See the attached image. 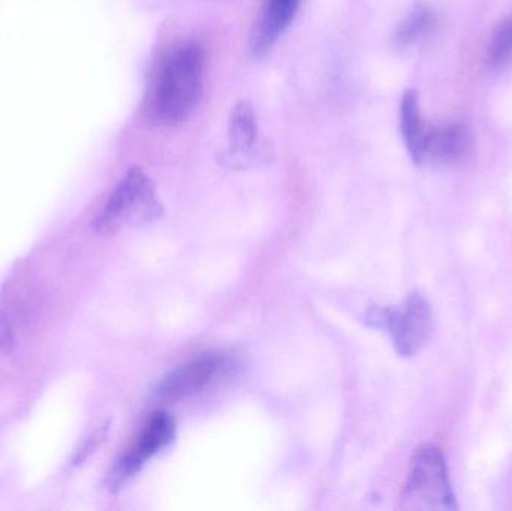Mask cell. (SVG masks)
Returning a JSON list of instances; mask_svg holds the SVG:
<instances>
[{"mask_svg":"<svg viewBox=\"0 0 512 511\" xmlns=\"http://www.w3.org/2000/svg\"><path fill=\"white\" fill-rule=\"evenodd\" d=\"M14 345V332L6 315L0 314V354L8 353Z\"/></svg>","mask_w":512,"mask_h":511,"instance_id":"obj_13","label":"cell"},{"mask_svg":"<svg viewBox=\"0 0 512 511\" xmlns=\"http://www.w3.org/2000/svg\"><path fill=\"white\" fill-rule=\"evenodd\" d=\"M227 369L225 357L206 354L165 375L156 389L161 401H179L206 389Z\"/></svg>","mask_w":512,"mask_h":511,"instance_id":"obj_5","label":"cell"},{"mask_svg":"<svg viewBox=\"0 0 512 511\" xmlns=\"http://www.w3.org/2000/svg\"><path fill=\"white\" fill-rule=\"evenodd\" d=\"M472 146L474 135L465 123L429 126L421 165L457 164L471 153Z\"/></svg>","mask_w":512,"mask_h":511,"instance_id":"obj_7","label":"cell"},{"mask_svg":"<svg viewBox=\"0 0 512 511\" xmlns=\"http://www.w3.org/2000/svg\"><path fill=\"white\" fill-rule=\"evenodd\" d=\"M206 78V53L194 42L182 44L162 59L150 93V110L162 125L185 122L200 102Z\"/></svg>","mask_w":512,"mask_h":511,"instance_id":"obj_1","label":"cell"},{"mask_svg":"<svg viewBox=\"0 0 512 511\" xmlns=\"http://www.w3.org/2000/svg\"><path fill=\"white\" fill-rule=\"evenodd\" d=\"M435 26V11L426 3H420L399 24L396 35H394V41L399 47H412V45L420 44L423 39H426L435 29Z\"/></svg>","mask_w":512,"mask_h":511,"instance_id":"obj_11","label":"cell"},{"mask_svg":"<svg viewBox=\"0 0 512 511\" xmlns=\"http://www.w3.org/2000/svg\"><path fill=\"white\" fill-rule=\"evenodd\" d=\"M512 59V14L505 18L490 38L487 47V63L492 68H501Z\"/></svg>","mask_w":512,"mask_h":511,"instance_id":"obj_12","label":"cell"},{"mask_svg":"<svg viewBox=\"0 0 512 511\" xmlns=\"http://www.w3.org/2000/svg\"><path fill=\"white\" fill-rule=\"evenodd\" d=\"M366 321L370 326L385 330L397 354L402 357L420 354L430 344L435 332L432 306L420 293L409 294L402 306L373 308Z\"/></svg>","mask_w":512,"mask_h":511,"instance_id":"obj_4","label":"cell"},{"mask_svg":"<svg viewBox=\"0 0 512 511\" xmlns=\"http://www.w3.org/2000/svg\"><path fill=\"white\" fill-rule=\"evenodd\" d=\"M176 425L174 419L165 411H156L144 426L135 446L123 456L122 461L114 468V486L122 485L129 477L134 476L146 459L164 450L173 441Z\"/></svg>","mask_w":512,"mask_h":511,"instance_id":"obj_6","label":"cell"},{"mask_svg":"<svg viewBox=\"0 0 512 511\" xmlns=\"http://www.w3.org/2000/svg\"><path fill=\"white\" fill-rule=\"evenodd\" d=\"M400 129H402L403 143L412 161L417 165L423 164L424 144H426L429 125L424 122L415 90H406L403 93L402 105H400Z\"/></svg>","mask_w":512,"mask_h":511,"instance_id":"obj_9","label":"cell"},{"mask_svg":"<svg viewBox=\"0 0 512 511\" xmlns=\"http://www.w3.org/2000/svg\"><path fill=\"white\" fill-rule=\"evenodd\" d=\"M228 138L234 155L246 156L258 140V120L251 102L242 99L231 111Z\"/></svg>","mask_w":512,"mask_h":511,"instance_id":"obj_10","label":"cell"},{"mask_svg":"<svg viewBox=\"0 0 512 511\" xmlns=\"http://www.w3.org/2000/svg\"><path fill=\"white\" fill-rule=\"evenodd\" d=\"M406 510H456V494L451 486L444 453L433 444L415 450L408 480L402 494Z\"/></svg>","mask_w":512,"mask_h":511,"instance_id":"obj_3","label":"cell"},{"mask_svg":"<svg viewBox=\"0 0 512 511\" xmlns=\"http://www.w3.org/2000/svg\"><path fill=\"white\" fill-rule=\"evenodd\" d=\"M300 5L301 0H264L251 35V53L255 57L264 56L273 48L291 26Z\"/></svg>","mask_w":512,"mask_h":511,"instance_id":"obj_8","label":"cell"},{"mask_svg":"<svg viewBox=\"0 0 512 511\" xmlns=\"http://www.w3.org/2000/svg\"><path fill=\"white\" fill-rule=\"evenodd\" d=\"M162 206L152 179L140 168H131L93 221L99 234L149 224L161 216Z\"/></svg>","mask_w":512,"mask_h":511,"instance_id":"obj_2","label":"cell"}]
</instances>
